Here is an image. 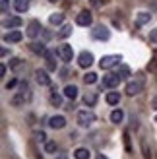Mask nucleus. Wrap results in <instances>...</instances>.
<instances>
[{
    "label": "nucleus",
    "instance_id": "f257e3e1",
    "mask_svg": "<svg viewBox=\"0 0 157 159\" xmlns=\"http://www.w3.org/2000/svg\"><path fill=\"white\" fill-rule=\"evenodd\" d=\"M29 99H31V89H29L27 82H21L20 84V91L10 99V105L12 107H21V105H25Z\"/></svg>",
    "mask_w": 157,
    "mask_h": 159
},
{
    "label": "nucleus",
    "instance_id": "f03ea898",
    "mask_svg": "<svg viewBox=\"0 0 157 159\" xmlns=\"http://www.w3.org/2000/svg\"><path fill=\"white\" fill-rule=\"evenodd\" d=\"M95 113H93V111H80V113H78V124L80 126H83V128H87V126H91L93 122H95Z\"/></svg>",
    "mask_w": 157,
    "mask_h": 159
},
{
    "label": "nucleus",
    "instance_id": "7ed1b4c3",
    "mask_svg": "<svg viewBox=\"0 0 157 159\" xmlns=\"http://www.w3.org/2000/svg\"><path fill=\"white\" fill-rule=\"evenodd\" d=\"M120 82H122V78L114 72V74H109V76L103 78V82H101V87H103V89H114V87H119Z\"/></svg>",
    "mask_w": 157,
    "mask_h": 159
},
{
    "label": "nucleus",
    "instance_id": "20e7f679",
    "mask_svg": "<svg viewBox=\"0 0 157 159\" xmlns=\"http://www.w3.org/2000/svg\"><path fill=\"white\" fill-rule=\"evenodd\" d=\"M119 62H120L119 54H107V57H103V58L99 60V66H101V70H109V68L116 66Z\"/></svg>",
    "mask_w": 157,
    "mask_h": 159
},
{
    "label": "nucleus",
    "instance_id": "39448f33",
    "mask_svg": "<svg viewBox=\"0 0 157 159\" xmlns=\"http://www.w3.org/2000/svg\"><path fill=\"white\" fill-rule=\"evenodd\" d=\"M144 85H146V82H144V78H136L134 82H130V84L126 85V93L130 95V97H132V95H138L140 91L144 89Z\"/></svg>",
    "mask_w": 157,
    "mask_h": 159
},
{
    "label": "nucleus",
    "instance_id": "423d86ee",
    "mask_svg": "<svg viewBox=\"0 0 157 159\" xmlns=\"http://www.w3.org/2000/svg\"><path fill=\"white\" fill-rule=\"evenodd\" d=\"M91 35H93V39H97V41H107V39L111 37V31L105 25H97V27L91 29Z\"/></svg>",
    "mask_w": 157,
    "mask_h": 159
},
{
    "label": "nucleus",
    "instance_id": "0eeeda50",
    "mask_svg": "<svg viewBox=\"0 0 157 159\" xmlns=\"http://www.w3.org/2000/svg\"><path fill=\"white\" fill-rule=\"evenodd\" d=\"M41 21H37V20H31L29 23H27V31H25V35L29 37V39H35L39 33H41Z\"/></svg>",
    "mask_w": 157,
    "mask_h": 159
},
{
    "label": "nucleus",
    "instance_id": "6e6552de",
    "mask_svg": "<svg viewBox=\"0 0 157 159\" xmlns=\"http://www.w3.org/2000/svg\"><path fill=\"white\" fill-rule=\"evenodd\" d=\"M91 21H93V16H91V12H87V10L80 12V14H78V18H76V23H78V25H83V27L91 25Z\"/></svg>",
    "mask_w": 157,
    "mask_h": 159
},
{
    "label": "nucleus",
    "instance_id": "1a4fd4ad",
    "mask_svg": "<svg viewBox=\"0 0 157 159\" xmlns=\"http://www.w3.org/2000/svg\"><path fill=\"white\" fill-rule=\"evenodd\" d=\"M58 54H60L62 62H70L72 57H74V51H72V47H70V45H60L58 47Z\"/></svg>",
    "mask_w": 157,
    "mask_h": 159
},
{
    "label": "nucleus",
    "instance_id": "9d476101",
    "mask_svg": "<svg viewBox=\"0 0 157 159\" xmlns=\"http://www.w3.org/2000/svg\"><path fill=\"white\" fill-rule=\"evenodd\" d=\"M49 126L54 128V130H60V128H64V126H66V118L62 116V115H54V116L49 118Z\"/></svg>",
    "mask_w": 157,
    "mask_h": 159
},
{
    "label": "nucleus",
    "instance_id": "9b49d317",
    "mask_svg": "<svg viewBox=\"0 0 157 159\" xmlns=\"http://www.w3.org/2000/svg\"><path fill=\"white\" fill-rule=\"evenodd\" d=\"M78 64H80L82 68H89V66L93 64V54L87 52V51L80 52V57H78Z\"/></svg>",
    "mask_w": 157,
    "mask_h": 159
},
{
    "label": "nucleus",
    "instance_id": "f8f14e48",
    "mask_svg": "<svg viewBox=\"0 0 157 159\" xmlns=\"http://www.w3.org/2000/svg\"><path fill=\"white\" fill-rule=\"evenodd\" d=\"M35 80H37L39 85H51V78H49V74H47V70L37 68L35 70Z\"/></svg>",
    "mask_w": 157,
    "mask_h": 159
},
{
    "label": "nucleus",
    "instance_id": "ddd939ff",
    "mask_svg": "<svg viewBox=\"0 0 157 159\" xmlns=\"http://www.w3.org/2000/svg\"><path fill=\"white\" fill-rule=\"evenodd\" d=\"M21 39H23L21 31H10V33L4 35V41H6V43H20Z\"/></svg>",
    "mask_w": 157,
    "mask_h": 159
},
{
    "label": "nucleus",
    "instance_id": "4468645a",
    "mask_svg": "<svg viewBox=\"0 0 157 159\" xmlns=\"http://www.w3.org/2000/svg\"><path fill=\"white\" fill-rule=\"evenodd\" d=\"M83 103H85L87 107H93V105L97 103V93H95V91H87V93L83 95Z\"/></svg>",
    "mask_w": 157,
    "mask_h": 159
},
{
    "label": "nucleus",
    "instance_id": "2eb2a0df",
    "mask_svg": "<svg viewBox=\"0 0 157 159\" xmlns=\"http://www.w3.org/2000/svg\"><path fill=\"white\" fill-rule=\"evenodd\" d=\"M105 99H107L109 105H119V103H120V95L116 93V91H109Z\"/></svg>",
    "mask_w": 157,
    "mask_h": 159
},
{
    "label": "nucleus",
    "instance_id": "dca6fc26",
    "mask_svg": "<svg viewBox=\"0 0 157 159\" xmlns=\"http://www.w3.org/2000/svg\"><path fill=\"white\" fill-rule=\"evenodd\" d=\"M45 58H47V66H49V70H56V62H54V52L52 51H47Z\"/></svg>",
    "mask_w": 157,
    "mask_h": 159
},
{
    "label": "nucleus",
    "instance_id": "f3484780",
    "mask_svg": "<svg viewBox=\"0 0 157 159\" xmlns=\"http://www.w3.org/2000/svg\"><path fill=\"white\" fill-rule=\"evenodd\" d=\"M89 155H91V153H89L87 148H78L76 152H74V157H76V159H89Z\"/></svg>",
    "mask_w": 157,
    "mask_h": 159
},
{
    "label": "nucleus",
    "instance_id": "a211bd4d",
    "mask_svg": "<svg viewBox=\"0 0 157 159\" xmlns=\"http://www.w3.org/2000/svg\"><path fill=\"white\" fill-rule=\"evenodd\" d=\"M64 95L68 99H76L78 97V87L76 85H66L64 87Z\"/></svg>",
    "mask_w": 157,
    "mask_h": 159
},
{
    "label": "nucleus",
    "instance_id": "6ab92c4d",
    "mask_svg": "<svg viewBox=\"0 0 157 159\" xmlns=\"http://www.w3.org/2000/svg\"><path fill=\"white\" fill-rule=\"evenodd\" d=\"M21 23H23L21 18H8V20L4 21V27H12V29H14V27H20Z\"/></svg>",
    "mask_w": 157,
    "mask_h": 159
},
{
    "label": "nucleus",
    "instance_id": "aec40b11",
    "mask_svg": "<svg viewBox=\"0 0 157 159\" xmlns=\"http://www.w3.org/2000/svg\"><path fill=\"white\" fill-rule=\"evenodd\" d=\"M29 49L33 51V52H37V54H45V52H47L45 45H43V43H37V41H33V43H31V45H29Z\"/></svg>",
    "mask_w": 157,
    "mask_h": 159
},
{
    "label": "nucleus",
    "instance_id": "412c9836",
    "mask_svg": "<svg viewBox=\"0 0 157 159\" xmlns=\"http://www.w3.org/2000/svg\"><path fill=\"white\" fill-rule=\"evenodd\" d=\"M150 18H151V14H147V12H140V14H138V20H136V25H138V27H140V25H144V23L150 21Z\"/></svg>",
    "mask_w": 157,
    "mask_h": 159
},
{
    "label": "nucleus",
    "instance_id": "4be33fe9",
    "mask_svg": "<svg viewBox=\"0 0 157 159\" xmlns=\"http://www.w3.org/2000/svg\"><path fill=\"white\" fill-rule=\"evenodd\" d=\"M122 118H124V113L120 109H114L113 113H111V120L114 122V124H119V122H122Z\"/></svg>",
    "mask_w": 157,
    "mask_h": 159
},
{
    "label": "nucleus",
    "instance_id": "5701e85b",
    "mask_svg": "<svg viewBox=\"0 0 157 159\" xmlns=\"http://www.w3.org/2000/svg\"><path fill=\"white\" fill-rule=\"evenodd\" d=\"M14 8L18 12H25L29 8V2H27V0H14Z\"/></svg>",
    "mask_w": 157,
    "mask_h": 159
},
{
    "label": "nucleus",
    "instance_id": "b1692460",
    "mask_svg": "<svg viewBox=\"0 0 157 159\" xmlns=\"http://www.w3.org/2000/svg\"><path fill=\"white\" fill-rule=\"evenodd\" d=\"M147 70H150L151 74H157V51H153V57L150 60V64H147Z\"/></svg>",
    "mask_w": 157,
    "mask_h": 159
},
{
    "label": "nucleus",
    "instance_id": "393cba45",
    "mask_svg": "<svg viewBox=\"0 0 157 159\" xmlns=\"http://www.w3.org/2000/svg\"><path fill=\"white\" fill-rule=\"evenodd\" d=\"M49 21L52 23V25H58V23L64 21V14H52L51 18H49Z\"/></svg>",
    "mask_w": 157,
    "mask_h": 159
},
{
    "label": "nucleus",
    "instance_id": "a878e982",
    "mask_svg": "<svg viewBox=\"0 0 157 159\" xmlns=\"http://www.w3.org/2000/svg\"><path fill=\"white\" fill-rule=\"evenodd\" d=\"M45 152H47V153H54V152H56V142L47 140V142H45Z\"/></svg>",
    "mask_w": 157,
    "mask_h": 159
},
{
    "label": "nucleus",
    "instance_id": "bb28decb",
    "mask_svg": "<svg viewBox=\"0 0 157 159\" xmlns=\"http://www.w3.org/2000/svg\"><path fill=\"white\" fill-rule=\"evenodd\" d=\"M83 82L87 84V85H91V84H95V82H97V74H95V72H87V74L83 76Z\"/></svg>",
    "mask_w": 157,
    "mask_h": 159
},
{
    "label": "nucleus",
    "instance_id": "cd10ccee",
    "mask_svg": "<svg viewBox=\"0 0 157 159\" xmlns=\"http://www.w3.org/2000/svg\"><path fill=\"white\" fill-rule=\"evenodd\" d=\"M51 103H52V105H56V107H60L62 105V97H60V95L58 93H51Z\"/></svg>",
    "mask_w": 157,
    "mask_h": 159
},
{
    "label": "nucleus",
    "instance_id": "c85d7f7f",
    "mask_svg": "<svg viewBox=\"0 0 157 159\" xmlns=\"http://www.w3.org/2000/svg\"><path fill=\"white\" fill-rule=\"evenodd\" d=\"M142 152H144V159H151V152H150V148H147L146 140H142Z\"/></svg>",
    "mask_w": 157,
    "mask_h": 159
},
{
    "label": "nucleus",
    "instance_id": "c756f323",
    "mask_svg": "<svg viewBox=\"0 0 157 159\" xmlns=\"http://www.w3.org/2000/svg\"><path fill=\"white\" fill-rule=\"evenodd\" d=\"M116 74H119V76L124 80V78H128V76H130V70H128V66H120L119 70H116Z\"/></svg>",
    "mask_w": 157,
    "mask_h": 159
},
{
    "label": "nucleus",
    "instance_id": "7c9ffc66",
    "mask_svg": "<svg viewBox=\"0 0 157 159\" xmlns=\"http://www.w3.org/2000/svg\"><path fill=\"white\" fill-rule=\"evenodd\" d=\"M0 10H2V14L10 12V0H0Z\"/></svg>",
    "mask_w": 157,
    "mask_h": 159
},
{
    "label": "nucleus",
    "instance_id": "2f4dec72",
    "mask_svg": "<svg viewBox=\"0 0 157 159\" xmlns=\"http://www.w3.org/2000/svg\"><path fill=\"white\" fill-rule=\"evenodd\" d=\"M70 33H72V27H70V25H64V27H62V31H60L58 35H60L62 39H64V37H68Z\"/></svg>",
    "mask_w": 157,
    "mask_h": 159
},
{
    "label": "nucleus",
    "instance_id": "473e14b6",
    "mask_svg": "<svg viewBox=\"0 0 157 159\" xmlns=\"http://www.w3.org/2000/svg\"><path fill=\"white\" fill-rule=\"evenodd\" d=\"M35 140L37 142H47V134L45 132H35Z\"/></svg>",
    "mask_w": 157,
    "mask_h": 159
},
{
    "label": "nucleus",
    "instance_id": "72a5a7b5",
    "mask_svg": "<svg viewBox=\"0 0 157 159\" xmlns=\"http://www.w3.org/2000/svg\"><path fill=\"white\" fill-rule=\"evenodd\" d=\"M150 41L157 43V29H151V31H150Z\"/></svg>",
    "mask_w": 157,
    "mask_h": 159
},
{
    "label": "nucleus",
    "instance_id": "f704fd0d",
    "mask_svg": "<svg viewBox=\"0 0 157 159\" xmlns=\"http://www.w3.org/2000/svg\"><path fill=\"white\" fill-rule=\"evenodd\" d=\"M16 84H18V80H10V82L6 84V89H14V87H16Z\"/></svg>",
    "mask_w": 157,
    "mask_h": 159
},
{
    "label": "nucleus",
    "instance_id": "c9c22d12",
    "mask_svg": "<svg viewBox=\"0 0 157 159\" xmlns=\"http://www.w3.org/2000/svg\"><path fill=\"white\" fill-rule=\"evenodd\" d=\"M20 66H21V60L20 58H14L12 60V68H20Z\"/></svg>",
    "mask_w": 157,
    "mask_h": 159
},
{
    "label": "nucleus",
    "instance_id": "e433bc0d",
    "mask_svg": "<svg viewBox=\"0 0 157 159\" xmlns=\"http://www.w3.org/2000/svg\"><path fill=\"white\" fill-rule=\"evenodd\" d=\"M150 8H151V10L157 14V0H151V2H150Z\"/></svg>",
    "mask_w": 157,
    "mask_h": 159
},
{
    "label": "nucleus",
    "instance_id": "4c0bfd02",
    "mask_svg": "<svg viewBox=\"0 0 157 159\" xmlns=\"http://www.w3.org/2000/svg\"><path fill=\"white\" fill-rule=\"evenodd\" d=\"M151 109H155V111H157V95L151 99Z\"/></svg>",
    "mask_w": 157,
    "mask_h": 159
},
{
    "label": "nucleus",
    "instance_id": "58836bf2",
    "mask_svg": "<svg viewBox=\"0 0 157 159\" xmlns=\"http://www.w3.org/2000/svg\"><path fill=\"white\" fill-rule=\"evenodd\" d=\"M54 159H68V155H66V153H60V155H56Z\"/></svg>",
    "mask_w": 157,
    "mask_h": 159
},
{
    "label": "nucleus",
    "instance_id": "ea45409f",
    "mask_svg": "<svg viewBox=\"0 0 157 159\" xmlns=\"http://www.w3.org/2000/svg\"><path fill=\"white\" fill-rule=\"evenodd\" d=\"M97 159H109V157H105L103 153H101V155H97Z\"/></svg>",
    "mask_w": 157,
    "mask_h": 159
},
{
    "label": "nucleus",
    "instance_id": "a19ab883",
    "mask_svg": "<svg viewBox=\"0 0 157 159\" xmlns=\"http://www.w3.org/2000/svg\"><path fill=\"white\" fill-rule=\"evenodd\" d=\"M49 2H56V0H49Z\"/></svg>",
    "mask_w": 157,
    "mask_h": 159
},
{
    "label": "nucleus",
    "instance_id": "79ce46f5",
    "mask_svg": "<svg viewBox=\"0 0 157 159\" xmlns=\"http://www.w3.org/2000/svg\"><path fill=\"white\" fill-rule=\"evenodd\" d=\"M155 122H157V116H155Z\"/></svg>",
    "mask_w": 157,
    "mask_h": 159
}]
</instances>
